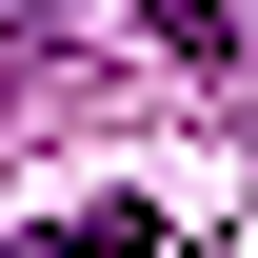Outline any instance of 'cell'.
<instances>
[{"mask_svg":"<svg viewBox=\"0 0 258 258\" xmlns=\"http://www.w3.org/2000/svg\"><path fill=\"white\" fill-rule=\"evenodd\" d=\"M0 20H119V40H159V60L238 80V0H0Z\"/></svg>","mask_w":258,"mask_h":258,"instance_id":"6da1fadb","label":"cell"},{"mask_svg":"<svg viewBox=\"0 0 258 258\" xmlns=\"http://www.w3.org/2000/svg\"><path fill=\"white\" fill-rule=\"evenodd\" d=\"M0 258H159V219H139V199H80V219H40V238H0Z\"/></svg>","mask_w":258,"mask_h":258,"instance_id":"7a4b0ae2","label":"cell"}]
</instances>
